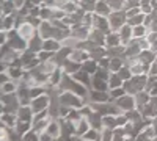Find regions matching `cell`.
Segmentation results:
<instances>
[{
    "label": "cell",
    "instance_id": "cell-1",
    "mask_svg": "<svg viewBox=\"0 0 157 141\" xmlns=\"http://www.w3.org/2000/svg\"><path fill=\"white\" fill-rule=\"evenodd\" d=\"M115 104H116V107L120 108L123 113L132 111V110H135V107H137L135 96H130V94H124L123 97L116 99V100H115Z\"/></svg>",
    "mask_w": 157,
    "mask_h": 141
},
{
    "label": "cell",
    "instance_id": "cell-2",
    "mask_svg": "<svg viewBox=\"0 0 157 141\" xmlns=\"http://www.w3.org/2000/svg\"><path fill=\"white\" fill-rule=\"evenodd\" d=\"M49 105H50V97L46 96V94H41L39 97H35V99H32V102H30V107H32L33 113L44 111V110L49 108Z\"/></svg>",
    "mask_w": 157,
    "mask_h": 141
},
{
    "label": "cell",
    "instance_id": "cell-10",
    "mask_svg": "<svg viewBox=\"0 0 157 141\" xmlns=\"http://www.w3.org/2000/svg\"><path fill=\"white\" fill-rule=\"evenodd\" d=\"M94 9H96L98 14H102V16L109 14V8H107V3L105 2H98L96 6H94Z\"/></svg>",
    "mask_w": 157,
    "mask_h": 141
},
{
    "label": "cell",
    "instance_id": "cell-3",
    "mask_svg": "<svg viewBox=\"0 0 157 141\" xmlns=\"http://www.w3.org/2000/svg\"><path fill=\"white\" fill-rule=\"evenodd\" d=\"M74 127H75V136H78V138H82L91 129V125H90V122H88L86 118H80L78 121H75L74 122Z\"/></svg>",
    "mask_w": 157,
    "mask_h": 141
},
{
    "label": "cell",
    "instance_id": "cell-4",
    "mask_svg": "<svg viewBox=\"0 0 157 141\" xmlns=\"http://www.w3.org/2000/svg\"><path fill=\"white\" fill-rule=\"evenodd\" d=\"M17 35H19L21 38H24L25 41H30L32 38L35 36V28H33V25L29 24V22L22 24L21 27H19V30H17Z\"/></svg>",
    "mask_w": 157,
    "mask_h": 141
},
{
    "label": "cell",
    "instance_id": "cell-8",
    "mask_svg": "<svg viewBox=\"0 0 157 141\" xmlns=\"http://www.w3.org/2000/svg\"><path fill=\"white\" fill-rule=\"evenodd\" d=\"M82 138H85V139H88V141H99V139H101V130L90 129Z\"/></svg>",
    "mask_w": 157,
    "mask_h": 141
},
{
    "label": "cell",
    "instance_id": "cell-9",
    "mask_svg": "<svg viewBox=\"0 0 157 141\" xmlns=\"http://www.w3.org/2000/svg\"><path fill=\"white\" fill-rule=\"evenodd\" d=\"M85 72H88V74H96V71H98V66H96V63L94 61H91V60H88V61H85L83 63V68H82Z\"/></svg>",
    "mask_w": 157,
    "mask_h": 141
},
{
    "label": "cell",
    "instance_id": "cell-5",
    "mask_svg": "<svg viewBox=\"0 0 157 141\" xmlns=\"http://www.w3.org/2000/svg\"><path fill=\"white\" fill-rule=\"evenodd\" d=\"M0 121H2L8 129L11 130V129H14L16 127V124H17V116L14 113H8V111H5L2 116H0Z\"/></svg>",
    "mask_w": 157,
    "mask_h": 141
},
{
    "label": "cell",
    "instance_id": "cell-7",
    "mask_svg": "<svg viewBox=\"0 0 157 141\" xmlns=\"http://www.w3.org/2000/svg\"><path fill=\"white\" fill-rule=\"evenodd\" d=\"M146 35H148V27H146L145 24L132 27V36H134V39H140V38H145Z\"/></svg>",
    "mask_w": 157,
    "mask_h": 141
},
{
    "label": "cell",
    "instance_id": "cell-6",
    "mask_svg": "<svg viewBox=\"0 0 157 141\" xmlns=\"http://www.w3.org/2000/svg\"><path fill=\"white\" fill-rule=\"evenodd\" d=\"M32 129H33L32 121H21V119H17V124H16V127H14V130H16L21 136H24L25 133H27L29 130H32Z\"/></svg>",
    "mask_w": 157,
    "mask_h": 141
}]
</instances>
